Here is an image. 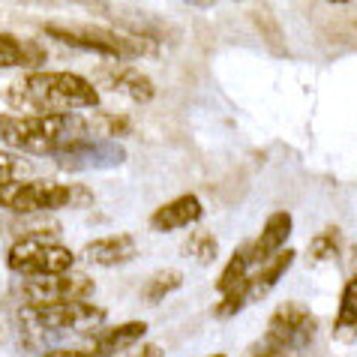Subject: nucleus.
Masks as SVG:
<instances>
[{"label": "nucleus", "mask_w": 357, "mask_h": 357, "mask_svg": "<svg viewBox=\"0 0 357 357\" xmlns=\"http://www.w3.org/2000/svg\"><path fill=\"white\" fill-rule=\"evenodd\" d=\"M93 280L78 271L63 273H45V276H27L22 282V294L31 306H48V303H73L87 301L93 294Z\"/></svg>", "instance_id": "obj_7"}, {"label": "nucleus", "mask_w": 357, "mask_h": 357, "mask_svg": "<svg viewBox=\"0 0 357 357\" xmlns=\"http://www.w3.org/2000/svg\"><path fill=\"white\" fill-rule=\"evenodd\" d=\"M340 252H342V234H340V228H336V225L324 228L321 234H315L312 243H310V250H306V255H310L312 264L331 261V259H336Z\"/></svg>", "instance_id": "obj_20"}, {"label": "nucleus", "mask_w": 357, "mask_h": 357, "mask_svg": "<svg viewBox=\"0 0 357 357\" xmlns=\"http://www.w3.org/2000/svg\"><path fill=\"white\" fill-rule=\"evenodd\" d=\"M294 264V250H282L280 255H273L271 261H264L259 271H255L250 276V289H252V301H261V297H267L273 289H276V282L285 276V271Z\"/></svg>", "instance_id": "obj_16"}, {"label": "nucleus", "mask_w": 357, "mask_h": 357, "mask_svg": "<svg viewBox=\"0 0 357 357\" xmlns=\"http://www.w3.org/2000/svg\"><path fill=\"white\" fill-rule=\"evenodd\" d=\"M181 285H183V273L174 271V267H162V271H156L151 280L144 282V289H142L144 303H160L172 291L181 289Z\"/></svg>", "instance_id": "obj_19"}, {"label": "nucleus", "mask_w": 357, "mask_h": 357, "mask_svg": "<svg viewBox=\"0 0 357 357\" xmlns=\"http://www.w3.org/2000/svg\"><path fill=\"white\" fill-rule=\"evenodd\" d=\"M291 237V213H271L267 216V222L261 228V234L250 241V252H252V261L255 267H261L264 261H271L273 255H280L285 250V243H289Z\"/></svg>", "instance_id": "obj_11"}, {"label": "nucleus", "mask_w": 357, "mask_h": 357, "mask_svg": "<svg viewBox=\"0 0 357 357\" xmlns=\"http://www.w3.org/2000/svg\"><path fill=\"white\" fill-rule=\"evenodd\" d=\"M13 112L22 117L43 114H75L82 108L99 105V91L91 78L75 73H27L6 91Z\"/></svg>", "instance_id": "obj_1"}, {"label": "nucleus", "mask_w": 357, "mask_h": 357, "mask_svg": "<svg viewBox=\"0 0 357 357\" xmlns=\"http://www.w3.org/2000/svg\"><path fill=\"white\" fill-rule=\"evenodd\" d=\"M202 216H204L202 198L186 192V195H177V198H172V202H165L162 207H156V211L151 213V228L153 231H162V234L181 231V228L195 225Z\"/></svg>", "instance_id": "obj_10"}, {"label": "nucleus", "mask_w": 357, "mask_h": 357, "mask_svg": "<svg viewBox=\"0 0 357 357\" xmlns=\"http://www.w3.org/2000/svg\"><path fill=\"white\" fill-rule=\"evenodd\" d=\"M132 357H162V349L160 345H142V351L132 354Z\"/></svg>", "instance_id": "obj_26"}, {"label": "nucleus", "mask_w": 357, "mask_h": 357, "mask_svg": "<svg viewBox=\"0 0 357 357\" xmlns=\"http://www.w3.org/2000/svg\"><path fill=\"white\" fill-rule=\"evenodd\" d=\"M57 165L66 172H87V168H117L123 165L126 151L114 144L112 138H78V142L66 144L61 153L54 156Z\"/></svg>", "instance_id": "obj_9"}, {"label": "nucleus", "mask_w": 357, "mask_h": 357, "mask_svg": "<svg viewBox=\"0 0 357 357\" xmlns=\"http://www.w3.org/2000/svg\"><path fill=\"white\" fill-rule=\"evenodd\" d=\"M147 333V324L144 321H123V324H114L108 331L96 333L93 336V354L96 357H114L121 351H130L132 345H138Z\"/></svg>", "instance_id": "obj_15"}, {"label": "nucleus", "mask_w": 357, "mask_h": 357, "mask_svg": "<svg viewBox=\"0 0 357 357\" xmlns=\"http://www.w3.org/2000/svg\"><path fill=\"white\" fill-rule=\"evenodd\" d=\"M207 357H225V354H207Z\"/></svg>", "instance_id": "obj_28"}, {"label": "nucleus", "mask_w": 357, "mask_h": 357, "mask_svg": "<svg viewBox=\"0 0 357 357\" xmlns=\"http://www.w3.org/2000/svg\"><path fill=\"white\" fill-rule=\"evenodd\" d=\"M45 357H96L93 351H75V349H54L48 351Z\"/></svg>", "instance_id": "obj_25"}, {"label": "nucleus", "mask_w": 357, "mask_h": 357, "mask_svg": "<svg viewBox=\"0 0 357 357\" xmlns=\"http://www.w3.org/2000/svg\"><path fill=\"white\" fill-rule=\"evenodd\" d=\"M45 33L69 48L112 57V61H135L156 52V39L126 33L121 27H91V24H45Z\"/></svg>", "instance_id": "obj_3"}, {"label": "nucleus", "mask_w": 357, "mask_h": 357, "mask_svg": "<svg viewBox=\"0 0 357 357\" xmlns=\"http://www.w3.org/2000/svg\"><path fill=\"white\" fill-rule=\"evenodd\" d=\"M267 333H273L276 340L285 345V351L291 357L301 354L303 349H310L315 342V333H319V321L315 315L306 310L303 303H282L276 306L273 315H271V324H267Z\"/></svg>", "instance_id": "obj_8"}, {"label": "nucleus", "mask_w": 357, "mask_h": 357, "mask_svg": "<svg viewBox=\"0 0 357 357\" xmlns=\"http://www.w3.org/2000/svg\"><path fill=\"white\" fill-rule=\"evenodd\" d=\"M243 357H291V354L285 351V345L276 340L273 333H264L259 342H252L250 349L243 351Z\"/></svg>", "instance_id": "obj_24"}, {"label": "nucleus", "mask_w": 357, "mask_h": 357, "mask_svg": "<svg viewBox=\"0 0 357 357\" xmlns=\"http://www.w3.org/2000/svg\"><path fill=\"white\" fill-rule=\"evenodd\" d=\"M183 252H186V255H192L198 264H211L220 250H216V237H213L211 231H195L190 241L183 243Z\"/></svg>", "instance_id": "obj_22"}, {"label": "nucleus", "mask_w": 357, "mask_h": 357, "mask_svg": "<svg viewBox=\"0 0 357 357\" xmlns=\"http://www.w3.org/2000/svg\"><path fill=\"white\" fill-rule=\"evenodd\" d=\"M24 174H31V165L22 156L13 151H0V190L15 181H24Z\"/></svg>", "instance_id": "obj_23"}, {"label": "nucleus", "mask_w": 357, "mask_h": 357, "mask_svg": "<svg viewBox=\"0 0 357 357\" xmlns=\"http://www.w3.org/2000/svg\"><path fill=\"white\" fill-rule=\"evenodd\" d=\"M45 57L48 54L43 45L0 31V69H31V73H36L45 63Z\"/></svg>", "instance_id": "obj_13"}, {"label": "nucleus", "mask_w": 357, "mask_h": 357, "mask_svg": "<svg viewBox=\"0 0 357 357\" xmlns=\"http://www.w3.org/2000/svg\"><path fill=\"white\" fill-rule=\"evenodd\" d=\"M87 130H93L99 132L102 138H117V135H126V132H132V123H130V117H123V114H96L93 121H87Z\"/></svg>", "instance_id": "obj_21"}, {"label": "nucleus", "mask_w": 357, "mask_h": 357, "mask_svg": "<svg viewBox=\"0 0 357 357\" xmlns=\"http://www.w3.org/2000/svg\"><path fill=\"white\" fill-rule=\"evenodd\" d=\"M6 264H9V271L22 273L27 280V276L73 271L75 255L61 241H52V237H45V234H31V237H22V241H15L9 246Z\"/></svg>", "instance_id": "obj_4"}, {"label": "nucleus", "mask_w": 357, "mask_h": 357, "mask_svg": "<svg viewBox=\"0 0 357 357\" xmlns=\"http://www.w3.org/2000/svg\"><path fill=\"white\" fill-rule=\"evenodd\" d=\"M333 340L345 345L357 340V276H351L342 289L340 310H336L333 319Z\"/></svg>", "instance_id": "obj_17"}, {"label": "nucleus", "mask_w": 357, "mask_h": 357, "mask_svg": "<svg viewBox=\"0 0 357 357\" xmlns=\"http://www.w3.org/2000/svg\"><path fill=\"white\" fill-rule=\"evenodd\" d=\"M24 324H33L36 331H52V333H93L105 321V312L99 306H91L84 301L73 303H48V306H27L22 312Z\"/></svg>", "instance_id": "obj_6"}, {"label": "nucleus", "mask_w": 357, "mask_h": 357, "mask_svg": "<svg viewBox=\"0 0 357 357\" xmlns=\"http://www.w3.org/2000/svg\"><path fill=\"white\" fill-rule=\"evenodd\" d=\"M331 3H349V0H331Z\"/></svg>", "instance_id": "obj_27"}, {"label": "nucleus", "mask_w": 357, "mask_h": 357, "mask_svg": "<svg viewBox=\"0 0 357 357\" xmlns=\"http://www.w3.org/2000/svg\"><path fill=\"white\" fill-rule=\"evenodd\" d=\"M78 190L61 181H15L0 190V207L13 213H45L73 204Z\"/></svg>", "instance_id": "obj_5"}, {"label": "nucleus", "mask_w": 357, "mask_h": 357, "mask_svg": "<svg viewBox=\"0 0 357 357\" xmlns=\"http://www.w3.org/2000/svg\"><path fill=\"white\" fill-rule=\"evenodd\" d=\"M99 75H102V84L108 87V91L130 96L132 102L144 105V102H151L153 93H156L151 78H147L144 73H138V69H132V66H108Z\"/></svg>", "instance_id": "obj_12"}, {"label": "nucleus", "mask_w": 357, "mask_h": 357, "mask_svg": "<svg viewBox=\"0 0 357 357\" xmlns=\"http://www.w3.org/2000/svg\"><path fill=\"white\" fill-rule=\"evenodd\" d=\"M84 259L96 267H121L135 259V237L132 234H108L84 246Z\"/></svg>", "instance_id": "obj_14"}, {"label": "nucleus", "mask_w": 357, "mask_h": 357, "mask_svg": "<svg viewBox=\"0 0 357 357\" xmlns=\"http://www.w3.org/2000/svg\"><path fill=\"white\" fill-rule=\"evenodd\" d=\"M87 121L78 114H43V117H6L0 114V144L13 151L57 156L66 144L84 138Z\"/></svg>", "instance_id": "obj_2"}, {"label": "nucleus", "mask_w": 357, "mask_h": 357, "mask_svg": "<svg viewBox=\"0 0 357 357\" xmlns=\"http://www.w3.org/2000/svg\"><path fill=\"white\" fill-rule=\"evenodd\" d=\"M255 267V261H252V252H250V241L246 243H241L234 250V255L228 259V264H225V271L220 273V280H216V289H220L222 294H228V291H234L237 285H243L250 276L255 273L252 271Z\"/></svg>", "instance_id": "obj_18"}]
</instances>
